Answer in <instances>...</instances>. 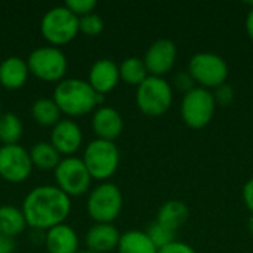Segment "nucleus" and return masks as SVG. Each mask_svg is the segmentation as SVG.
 I'll return each mask as SVG.
<instances>
[{
  "label": "nucleus",
  "mask_w": 253,
  "mask_h": 253,
  "mask_svg": "<svg viewBox=\"0 0 253 253\" xmlns=\"http://www.w3.org/2000/svg\"><path fill=\"white\" fill-rule=\"evenodd\" d=\"M70 211V196L52 185H42L31 190L22 205V213L27 225L39 230H50L61 225Z\"/></svg>",
  "instance_id": "obj_1"
},
{
  "label": "nucleus",
  "mask_w": 253,
  "mask_h": 253,
  "mask_svg": "<svg viewBox=\"0 0 253 253\" xmlns=\"http://www.w3.org/2000/svg\"><path fill=\"white\" fill-rule=\"evenodd\" d=\"M53 101L65 114L83 116L90 113L93 107L102 101V95H98L89 82L80 79H67L56 84Z\"/></svg>",
  "instance_id": "obj_2"
},
{
  "label": "nucleus",
  "mask_w": 253,
  "mask_h": 253,
  "mask_svg": "<svg viewBox=\"0 0 253 253\" xmlns=\"http://www.w3.org/2000/svg\"><path fill=\"white\" fill-rule=\"evenodd\" d=\"M173 92L165 77L148 76L136 87V105L148 117L163 116L172 105Z\"/></svg>",
  "instance_id": "obj_3"
},
{
  "label": "nucleus",
  "mask_w": 253,
  "mask_h": 253,
  "mask_svg": "<svg viewBox=\"0 0 253 253\" xmlns=\"http://www.w3.org/2000/svg\"><path fill=\"white\" fill-rule=\"evenodd\" d=\"M193 80L205 89H216L227 83L230 68L227 61L212 52H199L190 58L188 70Z\"/></svg>",
  "instance_id": "obj_4"
},
{
  "label": "nucleus",
  "mask_w": 253,
  "mask_h": 253,
  "mask_svg": "<svg viewBox=\"0 0 253 253\" xmlns=\"http://www.w3.org/2000/svg\"><path fill=\"white\" fill-rule=\"evenodd\" d=\"M216 107L218 105L213 98V92L196 86L193 90L182 96L181 117L188 127L199 130L206 127L212 122Z\"/></svg>",
  "instance_id": "obj_5"
},
{
  "label": "nucleus",
  "mask_w": 253,
  "mask_h": 253,
  "mask_svg": "<svg viewBox=\"0 0 253 253\" xmlns=\"http://www.w3.org/2000/svg\"><path fill=\"white\" fill-rule=\"evenodd\" d=\"M83 163L93 179L104 181L116 173L120 163V151L111 141L93 139L84 150Z\"/></svg>",
  "instance_id": "obj_6"
},
{
  "label": "nucleus",
  "mask_w": 253,
  "mask_h": 253,
  "mask_svg": "<svg viewBox=\"0 0 253 253\" xmlns=\"http://www.w3.org/2000/svg\"><path fill=\"white\" fill-rule=\"evenodd\" d=\"M40 30L43 37L52 44H65L71 42L79 30V16L67 6L52 7L42 18Z\"/></svg>",
  "instance_id": "obj_7"
},
{
  "label": "nucleus",
  "mask_w": 253,
  "mask_h": 253,
  "mask_svg": "<svg viewBox=\"0 0 253 253\" xmlns=\"http://www.w3.org/2000/svg\"><path fill=\"white\" fill-rule=\"evenodd\" d=\"M123 196L117 185L104 182L87 199V213L98 224H111L122 212Z\"/></svg>",
  "instance_id": "obj_8"
},
{
  "label": "nucleus",
  "mask_w": 253,
  "mask_h": 253,
  "mask_svg": "<svg viewBox=\"0 0 253 253\" xmlns=\"http://www.w3.org/2000/svg\"><path fill=\"white\" fill-rule=\"evenodd\" d=\"M55 179L67 196H80L89 190L92 176L82 159L67 157L56 166Z\"/></svg>",
  "instance_id": "obj_9"
},
{
  "label": "nucleus",
  "mask_w": 253,
  "mask_h": 253,
  "mask_svg": "<svg viewBox=\"0 0 253 253\" xmlns=\"http://www.w3.org/2000/svg\"><path fill=\"white\" fill-rule=\"evenodd\" d=\"M28 70L46 82H58L67 71V58L58 47H39L28 56Z\"/></svg>",
  "instance_id": "obj_10"
},
{
  "label": "nucleus",
  "mask_w": 253,
  "mask_h": 253,
  "mask_svg": "<svg viewBox=\"0 0 253 253\" xmlns=\"http://www.w3.org/2000/svg\"><path fill=\"white\" fill-rule=\"evenodd\" d=\"M33 169L30 153L21 145L0 147V176L9 182L18 184L25 181Z\"/></svg>",
  "instance_id": "obj_11"
},
{
  "label": "nucleus",
  "mask_w": 253,
  "mask_h": 253,
  "mask_svg": "<svg viewBox=\"0 0 253 253\" xmlns=\"http://www.w3.org/2000/svg\"><path fill=\"white\" fill-rule=\"evenodd\" d=\"M176 44L170 39H159L147 49L142 59L150 76L163 77L173 68L176 62Z\"/></svg>",
  "instance_id": "obj_12"
},
{
  "label": "nucleus",
  "mask_w": 253,
  "mask_h": 253,
  "mask_svg": "<svg viewBox=\"0 0 253 253\" xmlns=\"http://www.w3.org/2000/svg\"><path fill=\"white\" fill-rule=\"evenodd\" d=\"M92 127L98 139L114 142V139H117L123 132V119L117 110L111 107H101L93 114Z\"/></svg>",
  "instance_id": "obj_13"
},
{
  "label": "nucleus",
  "mask_w": 253,
  "mask_h": 253,
  "mask_svg": "<svg viewBox=\"0 0 253 253\" xmlns=\"http://www.w3.org/2000/svg\"><path fill=\"white\" fill-rule=\"evenodd\" d=\"M82 130L79 125L71 120H59L52 129L50 144L58 150L59 154H73L82 145Z\"/></svg>",
  "instance_id": "obj_14"
},
{
  "label": "nucleus",
  "mask_w": 253,
  "mask_h": 253,
  "mask_svg": "<svg viewBox=\"0 0 253 253\" xmlns=\"http://www.w3.org/2000/svg\"><path fill=\"white\" fill-rule=\"evenodd\" d=\"M120 80V71L114 61L99 59L96 61L89 71V84L98 95L111 92Z\"/></svg>",
  "instance_id": "obj_15"
},
{
  "label": "nucleus",
  "mask_w": 253,
  "mask_h": 253,
  "mask_svg": "<svg viewBox=\"0 0 253 253\" xmlns=\"http://www.w3.org/2000/svg\"><path fill=\"white\" fill-rule=\"evenodd\" d=\"M122 234L111 224H96L86 234L87 251L95 253H108L117 249Z\"/></svg>",
  "instance_id": "obj_16"
},
{
  "label": "nucleus",
  "mask_w": 253,
  "mask_h": 253,
  "mask_svg": "<svg viewBox=\"0 0 253 253\" xmlns=\"http://www.w3.org/2000/svg\"><path fill=\"white\" fill-rule=\"evenodd\" d=\"M46 248L49 253H77V234L68 225H56L50 228L46 234Z\"/></svg>",
  "instance_id": "obj_17"
},
{
  "label": "nucleus",
  "mask_w": 253,
  "mask_h": 253,
  "mask_svg": "<svg viewBox=\"0 0 253 253\" xmlns=\"http://www.w3.org/2000/svg\"><path fill=\"white\" fill-rule=\"evenodd\" d=\"M28 65L19 56H9L0 64V83L6 89H19L28 77Z\"/></svg>",
  "instance_id": "obj_18"
},
{
  "label": "nucleus",
  "mask_w": 253,
  "mask_h": 253,
  "mask_svg": "<svg viewBox=\"0 0 253 253\" xmlns=\"http://www.w3.org/2000/svg\"><path fill=\"white\" fill-rule=\"evenodd\" d=\"M188 216H190V211L184 202L169 200L159 209L156 221L166 225L168 228L176 231L187 222Z\"/></svg>",
  "instance_id": "obj_19"
},
{
  "label": "nucleus",
  "mask_w": 253,
  "mask_h": 253,
  "mask_svg": "<svg viewBox=\"0 0 253 253\" xmlns=\"http://www.w3.org/2000/svg\"><path fill=\"white\" fill-rule=\"evenodd\" d=\"M117 251L119 253H159L148 234L138 230H130L122 234Z\"/></svg>",
  "instance_id": "obj_20"
},
{
  "label": "nucleus",
  "mask_w": 253,
  "mask_h": 253,
  "mask_svg": "<svg viewBox=\"0 0 253 253\" xmlns=\"http://www.w3.org/2000/svg\"><path fill=\"white\" fill-rule=\"evenodd\" d=\"M27 227L22 211L15 206H0V234L15 237Z\"/></svg>",
  "instance_id": "obj_21"
},
{
  "label": "nucleus",
  "mask_w": 253,
  "mask_h": 253,
  "mask_svg": "<svg viewBox=\"0 0 253 253\" xmlns=\"http://www.w3.org/2000/svg\"><path fill=\"white\" fill-rule=\"evenodd\" d=\"M119 71H120V79L125 83H127L129 86H136V87L150 76L144 59L138 56L126 58L119 65Z\"/></svg>",
  "instance_id": "obj_22"
},
{
  "label": "nucleus",
  "mask_w": 253,
  "mask_h": 253,
  "mask_svg": "<svg viewBox=\"0 0 253 253\" xmlns=\"http://www.w3.org/2000/svg\"><path fill=\"white\" fill-rule=\"evenodd\" d=\"M30 157L33 162V166L39 169H56V166L61 163L58 150L47 142H39L36 144L31 151Z\"/></svg>",
  "instance_id": "obj_23"
},
{
  "label": "nucleus",
  "mask_w": 253,
  "mask_h": 253,
  "mask_svg": "<svg viewBox=\"0 0 253 253\" xmlns=\"http://www.w3.org/2000/svg\"><path fill=\"white\" fill-rule=\"evenodd\" d=\"M31 113L34 120L43 126H55L61 119V110L58 108L56 102L47 98L37 99L31 107Z\"/></svg>",
  "instance_id": "obj_24"
},
{
  "label": "nucleus",
  "mask_w": 253,
  "mask_h": 253,
  "mask_svg": "<svg viewBox=\"0 0 253 253\" xmlns=\"http://www.w3.org/2000/svg\"><path fill=\"white\" fill-rule=\"evenodd\" d=\"M22 136V123L13 113L1 114L0 117V141L3 145H15Z\"/></svg>",
  "instance_id": "obj_25"
},
{
  "label": "nucleus",
  "mask_w": 253,
  "mask_h": 253,
  "mask_svg": "<svg viewBox=\"0 0 253 253\" xmlns=\"http://www.w3.org/2000/svg\"><path fill=\"white\" fill-rule=\"evenodd\" d=\"M175 233H176V231L168 228L166 225H163V224H160V222H157V221H154V222L150 225L148 231H147L148 237L151 239V242L156 245L157 249H162V248H165V246L173 243V242H175Z\"/></svg>",
  "instance_id": "obj_26"
},
{
  "label": "nucleus",
  "mask_w": 253,
  "mask_h": 253,
  "mask_svg": "<svg viewBox=\"0 0 253 253\" xmlns=\"http://www.w3.org/2000/svg\"><path fill=\"white\" fill-rule=\"evenodd\" d=\"M79 30L86 36H98L104 30V21L96 13H89L79 18Z\"/></svg>",
  "instance_id": "obj_27"
},
{
  "label": "nucleus",
  "mask_w": 253,
  "mask_h": 253,
  "mask_svg": "<svg viewBox=\"0 0 253 253\" xmlns=\"http://www.w3.org/2000/svg\"><path fill=\"white\" fill-rule=\"evenodd\" d=\"M65 6L77 16H84L89 13H93L95 7H96V1L95 0H67Z\"/></svg>",
  "instance_id": "obj_28"
},
{
  "label": "nucleus",
  "mask_w": 253,
  "mask_h": 253,
  "mask_svg": "<svg viewBox=\"0 0 253 253\" xmlns=\"http://www.w3.org/2000/svg\"><path fill=\"white\" fill-rule=\"evenodd\" d=\"M213 98L216 101V105H221V107L230 105L233 102V99H234V89H233V86L228 84V83L221 84L219 87L215 89Z\"/></svg>",
  "instance_id": "obj_29"
},
{
  "label": "nucleus",
  "mask_w": 253,
  "mask_h": 253,
  "mask_svg": "<svg viewBox=\"0 0 253 253\" xmlns=\"http://www.w3.org/2000/svg\"><path fill=\"white\" fill-rule=\"evenodd\" d=\"M173 84H175V87L179 90V92H182L184 95L185 93H188L190 90H193L196 86V82L193 80V77L190 76V73L188 71H181V73H178L175 77H173Z\"/></svg>",
  "instance_id": "obj_30"
},
{
  "label": "nucleus",
  "mask_w": 253,
  "mask_h": 253,
  "mask_svg": "<svg viewBox=\"0 0 253 253\" xmlns=\"http://www.w3.org/2000/svg\"><path fill=\"white\" fill-rule=\"evenodd\" d=\"M159 253H197L194 251V248H191L190 245L187 243H182V242H173L162 249H159Z\"/></svg>",
  "instance_id": "obj_31"
},
{
  "label": "nucleus",
  "mask_w": 253,
  "mask_h": 253,
  "mask_svg": "<svg viewBox=\"0 0 253 253\" xmlns=\"http://www.w3.org/2000/svg\"><path fill=\"white\" fill-rule=\"evenodd\" d=\"M242 197H243V202H245L246 208L252 212L253 215V178H251L245 184L243 191H242Z\"/></svg>",
  "instance_id": "obj_32"
},
{
  "label": "nucleus",
  "mask_w": 253,
  "mask_h": 253,
  "mask_svg": "<svg viewBox=\"0 0 253 253\" xmlns=\"http://www.w3.org/2000/svg\"><path fill=\"white\" fill-rule=\"evenodd\" d=\"M13 248H15L13 239L0 234V253H12Z\"/></svg>",
  "instance_id": "obj_33"
},
{
  "label": "nucleus",
  "mask_w": 253,
  "mask_h": 253,
  "mask_svg": "<svg viewBox=\"0 0 253 253\" xmlns=\"http://www.w3.org/2000/svg\"><path fill=\"white\" fill-rule=\"evenodd\" d=\"M246 31H248V36L253 40V4L252 9L248 12V16H246Z\"/></svg>",
  "instance_id": "obj_34"
},
{
  "label": "nucleus",
  "mask_w": 253,
  "mask_h": 253,
  "mask_svg": "<svg viewBox=\"0 0 253 253\" xmlns=\"http://www.w3.org/2000/svg\"><path fill=\"white\" fill-rule=\"evenodd\" d=\"M248 230H249V233L253 236V215H251V218L248 221Z\"/></svg>",
  "instance_id": "obj_35"
},
{
  "label": "nucleus",
  "mask_w": 253,
  "mask_h": 253,
  "mask_svg": "<svg viewBox=\"0 0 253 253\" xmlns=\"http://www.w3.org/2000/svg\"><path fill=\"white\" fill-rule=\"evenodd\" d=\"M77 253H95V252H90V251H82V252H77Z\"/></svg>",
  "instance_id": "obj_36"
},
{
  "label": "nucleus",
  "mask_w": 253,
  "mask_h": 253,
  "mask_svg": "<svg viewBox=\"0 0 253 253\" xmlns=\"http://www.w3.org/2000/svg\"><path fill=\"white\" fill-rule=\"evenodd\" d=\"M0 117H1V104H0Z\"/></svg>",
  "instance_id": "obj_37"
}]
</instances>
